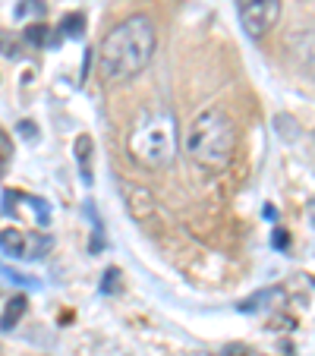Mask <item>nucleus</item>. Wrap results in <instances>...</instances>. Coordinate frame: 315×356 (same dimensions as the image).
<instances>
[{
    "mask_svg": "<svg viewBox=\"0 0 315 356\" xmlns=\"http://www.w3.org/2000/svg\"><path fill=\"white\" fill-rule=\"evenodd\" d=\"M154 47H158L154 22L148 16H129L104 35L98 47V70L111 82L136 79L152 63Z\"/></svg>",
    "mask_w": 315,
    "mask_h": 356,
    "instance_id": "f257e3e1",
    "label": "nucleus"
},
{
    "mask_svg": "<svg viewBox=\"0 0 315 356\" xmlns=\"http://www.w3.org/2000/svg\"><path fill=\"white\" fill-rule=\"evenodd\" d=\"M183 148L199 168L205 170H224L234 158L236 148V129L234 120L221 108H208L189 123L183 136Z\"/></svg>",
    "mask_w": 315,
    "mask_h": 356,
    "instance_id": "f03ea898",
    "label": "nucleus"
},
{
    "mask_svg": "<svg viewBox=\"0 0 315 356\" xmlns=\"http://www.w3.org/2000/svg\"><path fill=\"white\" fill-rule=\"evenodd\" d=\"M129 155L133 161H139L142 168H164L170 164L177 152V123L170 117V111L164 108H145L136 117L133 129H129Z\"/></svg>",
    "mask_w": 315,
    "mask_h": 356,
    "instance_id": "7ed1b4c3",
    "label": "nucleus"
},
{
    "mask_svg": "<svg viewBox=\"0 0 315 356\" xmlns=\"http://www.w3.org/2000/svg\"><path fill=\"white\" fill-rule=\"evenodd\" d=\"M236 13L249 38H265L281 19V0H236Z\"/></svg>",
    "mask_w": 315,
    "mask_h": 356,
    "instance_id": "20e7f679",
    "label": "nucleus"
},
{
    "mask_svg": "<svg viewBox=\"0 0 315 356\" xmlns=\"http://www.w3.org/2000/svg\"><path fill=\"white\" fill-rule=\"evenodd\" d=\"M51 246H54V240L45 234L19 230V227H0V249L13 259H41Z\"/></svg>",
    "mask_w": 315,
    "mask_h": 356,
    "instance_id": "39448f33",
    "label": "nucleus"
},
{
    "mask_svg": "<svg viewBox=\"0 0 315 356\" xmlns=\"http://www.w3.org/2000/svg\"><path fill=\"white\" fill-rule=\"evenodd\" d=\"M22 312H26V300H22V296H16V300H10V306H7V316L0 318V328L3 331H10L16 325V318L22 316Z\"/></svg>",
    "mask_w": 315,
    "mask_h": 356,
    "instance_id": "423d86ee",
    "label": "nucleus"
},
{
    "mask_svg": "<svg viewBox=\"0 0 315 356\" xmlns=\"http://www.w3.org/2000/svg\"><path fill=\"white\" fill-rule=\"evenodd\" d=\"M88 148H92V139L88 136H82L79 139V161H82V177H92V170H88Z\"/></svg>",
    "mask_w": 315,
    "mask_h": 356,
    "instance_id": "0eeeda50",
    "label": "nucleus"
},
{
    "mask_svg": "<svg viewBox=\"0 0 315 356\" xmlns=\"http://www.w3.org/2000/svg\"><path fill=\"white\" fill-rule=\"evenodd\" d=\"M7 158H10V142H7V136L0 133V168L7 164Z\"/></svg>",
    "mask_w": 315,
    "mask_h": 356,
    "instance_id": "6e6552de",
    "label": "nucleus"
}]
</instances>
